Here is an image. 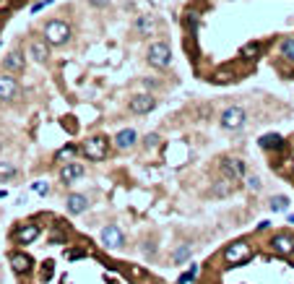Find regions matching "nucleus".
Listing matches in <instances>:
<instances>
[{
  "mask_svg": "<svg viewBox=\"0 0 294 284\" xmlns=\"http://www.w3.org/2000/svg\"><path fill=\"white\" fill-rule=\"evenodd\" d=\"M222 172L229 177V180H240V177L245 175V164H242V159L227 157V159H222Z\"/></svg>",
  "mask_w": 294,
  "mask_h": 284,
  "instance_id": "7",
  "label": "nucleus"
},
{
  "mask_svg": "<svg viewBox=\"0 0 294 284\" xmlns=\"http://www.w3.org/2000/svg\"><path fill=\"white\" fill-rule=\"evenodd\" d=\"M3 65H6L8 70H21V68H24V55H21V52H11L6 60H3Z\"/></svg>",
  "mask_w": 294,
  "mask_h": 284,
  "instance_id": "17",
  "label": "nucleus"
},
{
  "mask_svg": "<svg viewBox=\"0 0 294 284\" xmlns=\"http://www.w3.org/2000/svg\"><path fill=\"white\" fill-rule=\"evenodd\" d=\"M135 29H138V32H143V34H151V29H154V21H151L149 16H141V19L135 21Z\"/></svg>",
  "mask_w": 294,
  "mask_h": 284,
  "instance_id": "21",
  "label": "nucleus"
},
{
  "mask_svg": "<svg viewBox=\"0 0 294 284\" xmlns=\"http://www.w3.org/2000/svg\"><path fill=\"white\" fill-rule=\"evenodd\" d=\"M89 208V198L81 196V193H73V196H68V211L70 214H81Z\"/></svg>",
  "mask_w": 294,
  "mask_h": 284,
  "instance_id": "14",
  "label": "nucleus"
},
{
  "mask_svg": "<svg viewBox=\"0 0 294 284\" xmlns=\"http://www.w3.org/2000/svg\"><path fill=\"white\" fill-rule=\"evenodd\" d=\"M247 188H250V190H258V188H260V180H258V177H247Z\"/></svg>",
  "mask_w": 294,
  "mask_h": 284,
  "instance_id": "26",
  "label": "nucleus"
},
{
  "mask_svg": "<svg viewBox=\"0 0 294 284\" xmlns=\"http://www.w3.org/2000/svg\"><path fill=\"white\" fill-rule=\"evenodd\" d=\"M32 188H34L37 193H47V185H44V183H34Z\"/></svg>",
  "mask_w": 294,
  "mask_h": 284,
  "instance_id": "29",
  "label": "nucleus"
},
{
  "mask_svg": "<svg viewBox=\"0 0 294 284\" xmlns=\"http://www.w3.org/2000/svg\"><path fill=\"white\" fill-rule=\"evenodd\" d=\"M47 3H50V0H39V3H34V6H32V11L37 13V11H42L44 6H47Z\"/></svg>",
  "mask_w": 294,
  "mask_h": 284,
  "instance_id": "28",
  "label": "nucleus"
},
{
  "mask_svg": "<svg viewBox=\"0 0 294 284\" xmlns=\"http://www.w3.org/2000/svg\"><path fill=\"white\" fill-rule=\"evenodd\" d=\"M70 39V26L65 21H50L47 26H44V42L50 44H65Z\"/></svg>",
  "mask_w": 294,
  "mask_h": 284,
  "instance_id": "1",
  "label": "nucleus"
},
{
  "mask_svg": "<svg viewBox=\"0 0 294 284\" xmlns=\"http://www.w3.org/2000/svg\"><path fill=\"white\" fill-rule=\"evenodd\" d=\"M222 125L235 130V128H242L245 125V110L242 107H229L222 112Z\"/></svg>",
  "mask_w": 294,
  "mask_h": 284,
  "instance_id": "5",
  "label": "nucleus"
},
{
  "mask_svg": "<svg viewBox=\"0 0 294 284\" xmlns=\"http://www.w3.org/2000/svg\"><path fill=\"white\" fill-rule=\"evenodd\" d=\"M154 107H157V99L149 97V94H138V97L130 99V112H135V115H146Z\"/></svg>",
  "mask_w": 294,
  "mask_h": 284,
  "instance_id": "8",
  "label": "nucleus"
},
{
  "mask_svg": "<svg viewBox=\"0 0 294 284\" xmlns=\"http://www.w3.org/2000/svg\"><path fill=\"white\" fill-rule=\"evenodd\" d=\"M29 52H32V57H34V60L37 63H44V60H47V47H44V42H32V44H29Z\"/></svg>",
  "mask_w": 294,
  "mask_h": 284,
  "instance_id": "16",
  "label": "nucleus"
},
{
  "mask_svg": "<svg viewBox=\"0 0 294 284\" xmlns=\"http://www.w3.org/2000/svg\"><path fill=\"white\" fill-rule=\"evenodd\" d=\"M11 266L16 274H26L29 268H32V258L24 256V253H16V256H11Z\"/></svg>",
  "mask_w": 294,
  "mask_h": 284,
  "instance_id": "15",
  "label": "nucleus"
},
{
  "mask_svg": "<svg viewBox=\"0 0 294 284\" xmlns=\"http://www.w3.org/2000/svg\"><path fill=\"white\" fill-rule=\"evenodd\" d=\"M159 144V136L157 133H151V136H146V146H157Z\"/></svg>",
  "mask_w": 294,
  "mask_h": 284,
  "instance_id": "27",
  "label": "nucleus"
},
{
  "mask_svg": "<svg viewBox=\"0 0 294 284\" xmlns=\"http://www.w3.org/2000/svg\"><path fill=\"white\" fill-rule=\"evenodd\" d=\"M73 152H76L73 146H65V149H60V152H57V159H68V157H70Z\"/></svg>",
  "mask_w": 294,
  "mask_h": 284,
  "instance_id": "25",
  "label": "nucleus"
},
{
  "mask_svg": "<svg viewBox=\"0 0 294 284\" xmlns=\"http://www.w3.org/2000/svg\"><path fill=\"white\" fill-rule=\"evenodd\" d=\"M188 256H190V248L185 245V248H177V250H175L172 261H175V263H180V261H185V258H188Z\"/></svg>",
  "mask_w": 294,
  "mask_h": 284,
  "instance_id": "24",
  "label": "nucleus"
},
{
  "mask_svg": "<svg viewBox=\"0 0 294 284\" xmlns=\"http://www.w3.org/2000/svg\"><path fill=\"white\" fill-rule=\"evenodd\" d=\"M286 206H289V201H286L284 196H278V198L271 201V208H273V211H286Z\"/></svg>",
  "mask_w": 294,
  "mask_h": 284,
  "instance_id": "23",
  "label": "nucleus"
},
{
  "mask_svg": "<svg viewBox=\"0 0 294 284\" xmlns=\"http://www.w3.org/2000/svg\"><path fill=\"white\" fill-rule=\"evenodd\" d=\"M13 175H16V167L11 162H0V180H8Z\"/></svg>",
  "mask_w": 294,
  "mask_h": 284,
  "instance_id": "22",
  "label": "nucleus"
},
{
  "mask_svg": "<svg viewBox=\"0 0 294 284\" xmlns=\"http://www.w3.org/2000/svg\"><path fill=\"white\" fill-rule=\"evenodd\" d=\"M271 248H273V253H278V256H289V253L294 250V240L289 235H276L271 240Z\"/></svg>",
  "mask_w": 294,
  "mask_h": 284,
  "instance_id": "12",
  "label": "nucleus"
},
{
  "mask_svg": "<svg viewBox=\"0 0 294 284\" xmlns=\"http://www.w3.org/2000/svg\"><path fill=\"white\" fill-rule=\"evenodd\" d=\"M281 144H284L281 136H276V133H268V136H263V138H260V146H263V149H273V146H276V149H281Z\"/></svg>",
  "mask_w": 294,
  "mask_h": 284,
  "instance_id": "18",
  "label": "nucleus"
},
{
  "mask_svg": "<svg viewBox=\"0 0 294 284\" xmlns=\"http://www.w3.org/2000/svg\"><path fill=\"white\" fill-rule=\"evenodd\" d=\"M135 141H138V133L133 128H125V130H120L117 136H115V146L122 149V152H125V149H133Z\"/></svg>",
  "mask_w": 294,
  "mask_h": 284,
  "instance_id": "13",
  "label": "nucleus"
},
{
  "mask_svg": "<svg viewBox=\"0 0 294 284\" xmlns=\"http://www.w3.org/2000/svg\"><path fill=\"white\" fill-rule=\"evenodd\" d=\"M102 245L107 250L120 248L122 245V232H120V227H115V224H107V227L102 230Z\"/></svg>",
  "mask_w": 294,
  "mask_h": 284,
  "instance_id": "6",
  "label": "nucleus"
},
{
  "mask_svg": "<svg viewBox=\"0 0 294 284\" xmlns=\"http://www.w3.org/2000/svg\"><path fill=\"white\" fill-rule=\"evenodd\" d=\"M16 243H21V245H29V243H34L37 237H39V227L37 224H24V227H19L16 230Z\"/></svg>",
  "mask_w": 294,
  "mask_h": 284,
  "instance_id": "9",
  "label": "nucleus"
},
{
  "mask_svg": "<svg viewBox=\"0 0 294 284\" xmlns=\"http://www.w3.org/2000/svg\"><path fill=\"white\" fill-rule=\"evenodd\" d=\"M16 94H19L16 79H13V76H0V99L8 102V99H13Z\"/></svg>",
  "mask_w": 294,
  "mask_h": 284,
  "instance_id": "11",
  "label": "nucleus"
},
{
  "mask_svg": "<svg viewBox=\"0 0 294 284\" xmlns=\"http://www.w3.org/2000/svg\"><path fill=\"white\" fill-rule=\"evenodd\" d=\"M258 52H260V44H255V42H250V44H245V47H242V57H245V60H255Z\"/></svg>",
  "mask_w": 294,
  "mask_h": 284,
  "instance_id": "20",
  "label": "nucleus"
},
{
  "mask_svg": "<svg viewBox=\"0 0 294 284\" xmlns=\"http://www.w3.org/2000/svg\"><path fill=\"white\" fill-rule=\"evenodd\" d=\"M247 258H250V245L247 243H232L227 250H224V261L229 263V266H235V263H245Z\"/></svg>",
  "mask_w": 294,
  "mask_h": 284,
  "instance_id": "4",
  "label": "nucleus"
},
{
  "mask_svg": "<svg viewBox=\"0 0 294 284\" xmlns=\"http://www.w3.org/2000/svg\"><path fill=\"white\" fill-rule=\"evenodd\" d=\"M79 177H84V167L79 162H70V164H65L63 170H60V180H63L65 185H70V183H76Z\"/></svg>",
  "mask_w": 294,
  "mask_h": 284,
  "instance_id": "10",
  "label": "nucleus"
},
{
  "mask_svg": "<svg viewBox=\"0 0 294 284\" xmlns=\"http://www.w3.org/2000/svg\"><path fill=\"white\" fill-rule=\"evenodd\" d=\"M169 60H172V50H169V44L164 42H154L149 47V63L154 68H167Z\"/></svg>",
  "mask_w": 294,
  "mask_h": 284,
  "instance_id": "3",
  "label": "nucleus"
},
{
  "mask_svg": "<svg viewBox=\"0 0 294 284\" xmlns=\"http://www.w3.org/2000/svg\"><path fill=\"white\" fill-rule=\"evenodd\" d=\"M107 152H110V144H107L104 136H91V138H86V144H84V154H86V159H91V162L104 159Z\"/></svg>",
  "mask_w": 294,
  "mask_h": 284,
  "instance_id": "2",
  "label": "nucleus"
},
{
  "mask_svg": "<svg viewBox=\"0 0 294 284\" xmlns=\"http://www.w3.org/2000/svg\"><path fill=\"white\" fill-rule=\"evenodd\" d=\"M281 55L286 57V60L294 63V37H286V39L281 42Z\"/></svg>",
  "mask_w": 294,
  "mask_h": 284,
  "instance_id": "19",
  "label": "nucleus"
}]
</instances>
